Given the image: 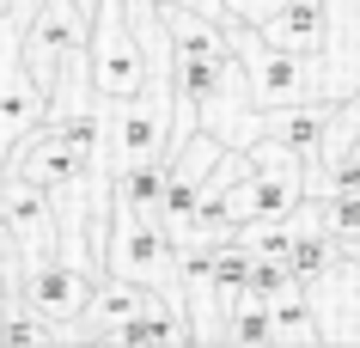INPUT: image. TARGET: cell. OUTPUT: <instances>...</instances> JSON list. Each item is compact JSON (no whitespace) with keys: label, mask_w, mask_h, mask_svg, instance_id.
I'll return each instance as SVG.
<instances>
[{"label":"cell","mask_w":360,"mask_h":348,"mask_svg":"<svg viewBox=\"0 0 360 348\" xmlns=\"http://www.w3.org/2000/svg\"><path fill=\"white\" fill-rule=\"evenodd\" d=\"M86 67H92V92L134 98L147 86V61H141V37H134L129 0H98L92 6V37H86Z\"/></svg>","instance_id":"2"},{"label":"cell","mask_w":360,"mask_h":348,"mask_svg":"<svg viewBox=\"0 0 360 348\" xmlns=\"http://www.w3.org/2000/svg\"><path fill=\"white\" fill-rule=\"evenodd\" d=\"M165 6H190V13H208V19H226V0H165Z\"/></svg>","instance_id":"16"},{"label":"cell","mask_w":360,"mask_h":348,"mask_svg":"<svg viewBox=\"0 0 360 348\" xmlns=\"http://www.w3.org/2000/svg\"><path fill=\"white\" fill-rule=\"evenodd\" d=\"M13 6H37V0H13Z\"/></svg>","instance_id":"19"},{"label":"cell","mask_w":360,"mask_h":348,"mask_svg":"<svg viewBox=\"0 0 360 348\" xmlns=\"http://www.w3.org/2000/svg\"><path fill=\"white\" fill-rule=\"evenodd\" d=\"M323 324L311 318V299H305V281H293L287 293L269 299V342H318Z\"/></svg>","instance_id":"12"},{"label":"cell","mask_w":360,"mask_h":348,"mask_svg":"<svg viewBox=\"0 0 360 348\" xmlns=\"http://www.w3.org/2000/svg\"><path fill=\"white\" fill-rule=\"evenodd\" d=\"M74 6H79V13H92V6H98V0H74Z\"/></svg>","instance_id":"18"},{"label":"cell","mask_w":360,"mask_h":348,"mask_svg":"<svg viewBox=\"0 0 360 348\" xmlns=\"http://www.w3.org/2000/svg\"><path fill=\"white\" fill-rule=\"evenodd\" d=\"M342 147H348V153H354V159H360V129H354V135H348V141H342Z\"/></svg>","instance_id":"17"},{"label":"cell","mask_w":360,"mask_h":348,"mask_svg":"<svg viewBox=\"0 0 360 348\" xmlns=\"http://www.w3.org/2000/svg\"><path fill=\"white\" fill-rule=\"evenodd\" d=\"M323 208V232H336L342 245L360 238V190H336V195H318Z\"/></svg>","instance_id":"13"},{"label":"cell","mask_w":360,"mask_h":348,"mask_svg":"<svg viewBox=\"0 0 360 348\" xmlns=\"http://www.w3.org/2000/svg\"><path fill=\"white\" fill-rule=\"evenodd\" d=\"M92 269H79V263H68V257H56V263H37V269H25L19 281V306H31L37 318H49V324H61V342H68V324H79V311H86V299H92Z\"/></svg>","instance_id":"8"},{"label":"cell","mask_w":360,"mask_h":348,"mask_svg":"<svg viewBox=\"0 0 360 348\" xmlns=\"http://www.w3.org/2000/svg\"><path fill=\"white\" fill-rule=\"evenodd\" d=\"M110 190H116V202H129V208L165 220V153L159 159H134V165H116Z\"/></svg>","instance_id":"11"},{"label":"cell","mask_w":360,"mask_h":348,"mask_svg":"<svg viewBox=\"0 0 360 348\" xmlns=\"http://www.w3.org/2000/svg\"><path fill=\"white\" fill-rule=\"evenodd\" d=\"M275 49H293V56H318L323 37H330V6L323 0H287L269 25H257Z\"/></svg>","instance_id":"10"},{"label":"cell","mask_w":360,"mask_h":348,"mask_svg":"<svg viewBox=\"0 0 360 348\" xmlns=\"http://www.w3.org/2000/svg\"><path fill=\"white\" fill-rule=\"evenodd\" d=\"M165 147H171V110L165 104H153L147 92L104 104V153H110V172L116 165H134V159H159Z\"/></svg>","instance_id":"7"},{"label":"cell","mask_w":360,"mask_h":348,"mask_svg":"<svg viewBox=\"0 0 360 348\" xmlns=\"http://www.w3.org/2000/svg\"><path fill=\"white\" fill-rule=\"evenodd\" d=\"M226 25L232 49H238V67H245V86H250V104L257 110H287V104H300L311 98V56H293V49H275V43L245 19H220Z\"/></svg>","instance_id":"3"},{"label":"cell","mask_w":360,"mask_h":348,"mask_svg":"<svg viewBox=\"0 0 360 348\" xmlns=\"http://www.w3.org/2000/svg\"><path fill=\"white\" fill-rule=\"evenodd\" d=\"M104 275H122V281H141V288H184V275H177V238L165 232V220L129 208V202H110Z\"/></svg>","instance_id":"1"},{"label":"cell","mask_w":360,"mask_h":348,"mask_svg":"<svg viewBox=\"0 0 360 348\" xmlns=\"http://www.w3.org/2000/svg\"><path fill=\"white\" fill-rule=\"evenodd\" d=\"M330 129H336V110H330L323 98H300V104H287V110H263V135H275L281 147H293L305 165L323 153Z\"/></svg>","instance_id":"9"},{"label":"cell","mask_w":360,"mask_h":348,"mask_svg":"<svg viewBox=\"0 0 360 348\" xmlns=\"http://www.w3.org/2000/svg\"><path fill=\"white\" fill-rule=\"evenodd\" d=\"M0 232L13 238V251L25 257V269L56 263L61 257V220H56V195L31 183L19 172H0Z\"/></svg>","instance_id":"5"},{"label":"cell","mask_w":360,"mask_h":348,"mask_svg":"<svg viewBox=\"0 0 360 348\" xmlns=\"http://www.w3.org/2000/svg\"><path fill=\"white\" fill-rule=\"evenodd\" d=\"M354 129H360V92H354V110H348V116H336V129H330V141H323V153H336V147H342L348 135H354ZM323 153H318V159H323Z\"/></svg>","instance_id":"15"},{"label":"cell","mask_w":360,"mask_h":348,"mask_svg":"<svg viewBox=\"0 0 360 348\" xmlns=\"http://www.w3.org/2000/svg\"><path fill=\"white\" fill-rule=\"evenodd\" d=\"M287 0H226V19H245V25H269Z\"/></svg>","instance_id":"14"},{"label":"cell","mask_w":360,"mask_h":348,"mask_svg":"<svg viewBox=\"0 0 360 348\" xmlns=\"http://www.w3.org/2000/svg\"><path fill=\"white\" fill-rule=\"evenodd\" d=\"M25 19H31V6H0V165L13 153V141L37 129L49 110V92L25 67Z\"/></svg>","instance_id":"4"},{"label":"cell","mask_w":360,"mask_h":348,"mask_svg":"<svg viewBox=\"0 0 360 348\" xmlns=\"http://www.w3.org/2000/svg\"><path fill=\"white\" fill-rule=\"evenodd\" d=\"M86 37H92V13H79L74 0H37L31 19H25V67L43 92L56 86V74L74 56H86Z\"/></svg>","instance_id":"6"}]
</instances>
